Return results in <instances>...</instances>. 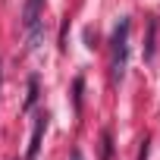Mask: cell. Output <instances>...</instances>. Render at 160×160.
Segmentation results:
<instances>
[{"label": "cell", "instance_id": "obj_4", "mask_svg": "<svg viewBox=\"0 0 160 160\" xmlns=\"http://www.w3.org/2000/svg\"><path fill=\"white\" fill-rule=\"evenodd\" d=\"M72 160H85V157H82V151H72Z\"/></svg>", "mask_w": 160, "mask_h": 160}, {"label": "cell", "instance_id": "obj_3", "mask_svg": "<svg viewBox=\"0 0 160 160\" xmlns=\"http://www.w3.org/2000/svg\"><path fill=\"white\" fill-rule=\"evenodd\" d=\"M44 126H47V119L41 116V119L35 122V132H32V144H28V157H25V160H35V157H38V148H41V135H44Z\"/></svg>", "mask_w": 160, "mask_h": 160}, {"label": "cell", "instance_id": "obj_2", "mask_svg": "<svg viewBox=\"0 0 160 160\" xmlns=\"http://www.w3.org/2000/svg\"><path fill=\"white\" fill-rule=\"evenodd\" d=\"M41 7H44V0H25V10H22V25H25V28L38 25V16H41Z\"/></svg>", "mask_w": 160, "mask_h": 160}, {"label": "cell", "instance_id": "obj_1", "mask_svg": "<svg viewBox=\"0 0 160 160\" xmlns=\"http://www.w3.org/2000/svg\"><path fill=\"white\" fill-rule=\"evenodd\" d=\"M126 38H129V19H122L119 28H116V35H113V75H116V78H119L122 69H126V50H129Z\"/></svg>", "mask_w": 160, "mask_h": 160}]
</instances>
